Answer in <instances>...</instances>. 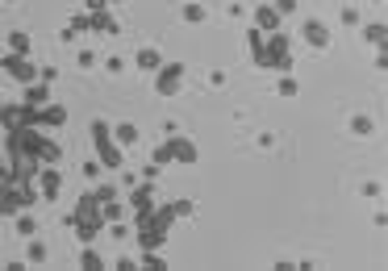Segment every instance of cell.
<instances>
[{
	"label": "cell",
	"instance_id": "7c38bea8",
	"mask_svg": "<svg viewBox=\"0 0 388 271\" xmlns=\"http://www.w3.org/2000/svg\"><path fill=\"white\" fill-rule=\"evenodd\" d=\"M21 104H29V109H46V104H50V84H46V79L25 84V100H21Z\"/></svg>",
	"mask_w": 388,
	"mask_h": 271
},
{
	"label": "cell",
	"instance_id": "603a6c76",
	"mask_svg": "<svg viewBox=\"0 0 388 271\" xmlns=\"http://www.w3.org/2000/svg\"><path fill=\"white\" fill-rule=\"evenodd\" d=\"M150 163H159V167H167V163H176V155H171V146H167V142H159V146H155V155H150Z\"/></svg>",
	"mask_w": 388,
	"mask_h": 271
},
{
	"label": "cell",
	"instance_id": "5b68a950",
	"mask_svg": "<svg viewBox=\"0 0 388 271\" xmlns=\"http://www.w3.org/2000/svg\"><path fill=\"white\" fill-rule=\"evenodd\" d=\"M184 75H188L184 63H163V67L155 71V92H159V96H176V92L184 88Z\"/></svg>",
	"mask_w": 388,
	"mask_h": 271
},
{
	"label": "cell",
	"instance_id": "9c48e42d",
	"mask_svg": "<svg viewBox=\"0 0 388 271\" xmlns=\"http://www.w3.org/2000/svg\"><path fill=\"white\" fill-rule=\"evenodd\" d=\"M167 146H171V155H176V163H196V159H201V150H196V142H188L184 134H171V138H167Z\"/></svg>",
	"mask_w": 388,
	"mask_h": 271
},
{
	"label": "cell",
	"instance_id": "8992f818",
	"mask_svg": "<svg viewBox=\"0 0 388 271\" xmlns=\"http://www.w3.org/2000/svg\"><path fill=\"white\" fill-rule=\"evenodd\" d=\"M96 217H104V205H100V196H96V192H84V196L75 201V209H71L63 222L75 230V222H96Z\"/></svg>",
	"mask_w": 388,
	"mask_h": 271
},
{
	"label": "cell",
	"instance_id": "4dcf8cb0",
	"mask_svg": "<svg viewBox=\"0 0 388 271\" xmlns=\"http://www.w3.org/2000/svg\"><path fill=\"white\" fill-rule=\"evenodd\" d=\"M343 25H359V8L347 4V8H343Z\"/></svg>",
	"mask_w": 388,
	"mask_h": 271
},
{
	"label": "cell",
	"instance_id": "ffe728a7",
	"mask_svg": "<svg viewBox=\"0 0 388 271\" xmlns=\"http://www.w3.org/2000/svg\"><path fill=\"white\" fill-rule=\"evenodd\" d=\"M8 50H13V54H29V33L13 29V33H8Z\"/></svg>",
	"mask_w": 388,
	"mask_h": 271
},
{
	"label": "cell",
	"instance_id": "4316f807",
	"mask_svg": "<svg viewBox=\"0 0 388 271\" xmlns=\"http://www.w3.org/2000/svg\"><path fill=\"white\" fill-rule=\"evenodd\" d=\"M351 130H355V134H364V138H368V134H372V121H368V117H351Z\"/></svg>",
	"mask_w": 388,
	"mask_h": 271
},
{
	"label": "cell",
	"instance_id": "d4e9b609",
	"mask_svg": "<svg viewBox=\"0 0 388 271\" xmlns=\"http://www.w3.org/2000/svg\"><path fill=\"white\" fill-rule=\"evenodd\" d=\"M184 17H188V21H196V25H201V21H205V8H201V4H184Z\"/></svg>",
	"mask_w": 388,
	"mask_h": 271
},
{
	"label": "cell",
	"instance_id": "30bf717a",
	"mask_svg": "<svg viewBox=\"0 0 388 271\" xmlns=\"http://www.w3.org/2000/svg\"><path fill=\"white\" fill-rule=\"evenodd\" d=\"M38 188H42V201H59V192H63V176H59V167H42Z\"/></svg>",
	"mask_w": 388,
	"mask_h": 271
},
{
	"label": "cell",
	"instance_id": "83f0119b",
	"mask_svg": "<svg viewBox=\"0 0 388 271\" xmlns=\"http://www.w3.org/2000/svg\"><path fill=\"white\" fill-rule=\"evenodd\" d=\"M29 259H33V263H42V259H46V247H42L38 238H29Z\"/></svg>",
	"mask_w": 388,
	"mask_h": 271
},
{
	"label": "cell",
	"instance_id": "6da1fadb",
	"mask_svg": "<svg viewBox=\"0 0 388 271\" xmlns=\"http://www.w3.org/2000/svg\"><path fill=\"white\" fill-rule=\"evenodd\" d=\"M4 142H17V150H21L25 159H33V163H59V159H63L59 142H50L38 125H17V130H4Z\"/></svg>",
	"mask_w": 388,
	"mask_h": 271
},
{
	"label": "cell",
	"instance_id": "4fadbf2b",
	"mask_svg": "<svg viewBox=\"0 0 388 271\" xmlns=\"http://www.w3.org/2000/svg\"><path fill=\"white\" fill-rule=\"evenodd\" d=\"M88 29H92V33H109V38L121 33V25L109 17V8H104V13H88Z\"/></svg>",
	"mask_w": 388,
	"mask_h": 271
},
{
	"label": "cell",
	"instance_id": "44dd1931",
	"mask_svg": "<svg viewBox=\"0 0 388 271\" xmlns=\"http://www.w3.org/2000/svg\"><path fill=\"white\" fill-rule=\"evenodd\" d=\"M263 38H267L263 29H247V46H251V59H255V63H259V54H263Z\"/></svg>",
	"mask_w": 388,
	"mask_h": 271
},
{
	"label": "cell",
	"instance_id": "d6a6232c",
	"mask_svg": "<svg viewBox=\"0 0 388 271\" xmlns=\"http://www.w3.org/2000/svg\"><path fill=\"white\" fill-rule=\"evenodd\" d=\"M293 8H297V0H276V13H280V17H288Z\"/></svg>",
	"mask_w": 388,
	"mask_h": 271
},
{
	"label": "cell",
	"instance_id": "7402d4cb",
	"mask_svg": "<svg viewBox=\"0 0 388 271\" xmlns=\"http://www.w3.org/2000/svg\"><path fill=\"white\" fill-rule=\"evenodd\" d=\"M142 271H163L167 263H163V255L159 251H142V263H138Z\"/></svg>",
	"mask_w": 388,
	"mask_h": 271
},
{
	"label": "cell",
	"instance_id": "cb8c5ba5",
	"mask_svg": "<svg viewBox=\"0 0 388 271\" xmlns=\"http://www.w3.org/2000/svg\"><path fill=\"white\" fill-rule=\"evenodd\" d=\"M17 234H21V238H33V234H38V222H33V217H21V222H17Z\"/></svg>",
	"mask_w": 388,
	"mask_h": 271
},
{
	"label": "cell",
	"instance_id": "e575fe53",
	"mask_svg": "<svg viewBox=\"0 0 388 271\" xmlns=\"http://www.w3.org/2000/svg\"><path fill=\"white\" fill-rule=\"evenodd\" d=\"M113 4H121V0H113Z\"/></svg>",
	"mask_w": 388,
	"mask_h": 271
},
{
	"label": "cell",
	"instance_id": "f1b7e54d",
	"mask_svg": "<svg viewBox=\"0 0 388 271\" xmlns=\"http://www.w3.org/2000/svg\"><path fill=\"white\" fill-rule=\"evenodd\" d=\"M96 196H100V205H104V201H117V188H113V184H100Z\"/></svg>",
	"mask_w": 388,
	"mask_h": 271
},
{
	"label": "cell",
	"instance_id": "ba28073f",
	"mask_svg": "<svg viewBox=\"0 0 388 271\" xmlns=\"http://www.w3.org/2000/svg\"><path fill=\"white\" fill-rule=\"evenodd\" d=\"M301 38H305V46H313V50H330V29H326L322 21H305V25H301Z\"/></svg>",
	"mask_w": 388,
	"mask_h": 271
},
{
	"label": "cell",
	"instance_id": "484cf974",
	"mask_svg": "<svg viewBox=\"0 0 388 271\" xmlns=\"http://www.w3.org/2000/svg\"><path fill=\"white\" fill-rule=\"evenodd\" d=\"M297 92H301V88H297V79H293V75H284V79H280V96H297Z\"/></svg>",
	"mask_w": 388,
	"mask_h": 271
},
{
	"label": "cell",
	"instance_id": "9a60e30c",
	"mask_svg": "<svg viewBox=\"0 0 388 271\" xmlns=\"http://www.w3.org/2000/svg\"><path fill=\"white\" fill-rule=\"evenodd\" d=\"M109 217H96V222H75V238L79 242H96V234H104Z\"/></svg>",
	"mask_w": 388,
	"mask_h": 271
},
{
	"label": "cell",
	"instance_id": "7a4b0ae2",
	"mask_svg": "<svg viewBox=\"0 0 388 271\" xmlns=\"http://www.w3.org/2000/svg\"><path fill=\"white\" fill-rule=\"evenodd\" d=\"M255 67H263V71H280V75H288L297 63H293V54H288V33H267L263 38V54H259V63Z\"/></svg>",
	"mask_w": 388,
	"mask_h": 271
},
{
	"label": "cell",
	"instance_id": "e0dca14e",
	"mask_svg": "<svg viewBox=\"0 0 388 271\" xmlns=\"http://www.w3.org/2000/svg\"><path fill=\"white\" fill-rule=\"evenodd\" d=\"M21 125V104H4L0 109V130H17Z\"/></svg>",
	"mask_w": 388,
	"mask_h": 271
},
{
	"label": "cell",
	"instance_id": "ac0fdd59",
	"mask_svg": "<svg viewBox=\"0 0 388 271\" xmlns=\"http://www.w3.org/2000/svg\"><path fill=\"white\" fill-rule=\"evenodd\" d=\"M113 138H117L121 146H134V142H138V125H130V121H121V125H113Z\"/></svg>",
	"mask_w": 388,
	"mask_h": 271
},
{
	"label": "cell",
	"instance_id": "52a82bcc",
	"mask_svg": "<svg viewBox=\"0 0 388 271\" xmlns=\"http://www.w3.org/2000/svg\"><path fill=\"white\" fill-rule=\"evenodd\" d=\"M130 205H134V222L146 217V213L155 209V184H134V188H130Z\"/></svg>",
	"mask_w": 388,
	"mask_h": 271
},
{
	"label": "cell",
	"instance_id": "3957f363",
	"mask_svg": "<svg viewBox=\"0 0 388 271\" xmlns=\"http://www.w3.org/2000/svg\"><path fill=\"white\" fill-rule=\"evenodd\" d=\"M88 134H92V146H96V159L104 163V171H117V167H121V142L113 138V125L96 117V121L88 125Z\"/></svg>",
	"mask_w": 388,
	"mask_h": 271
},
{
	"label": "cell",
	"instance_id": "8fae6325",
	"mask_svg": "<svg viewBox=\"0 0 388 271\" xmlns=\"http://www.w3.org/2000/svg\"><path fill=\"white\" fill-rule=\"evenodd\" d=\"M255 29H263V33H276V29H280L276 4H255Z\"/></svg>",
	"mask_w": 388,
	"mask_h": 271
},
{
	"label": "cell",
	"instance_id": "2e32d148",
	"mask_svg": "<svg viewBox=\"0 0 388 271\" xmlns=\"http://www.w3.org/2000/svg\"><path fill=\"white\" fill-rule=\"evenodd\" d=\"M364 38H368V42H372L376 50H385V46H388V29H385V25H380V21H372V25H364Z\"/></svg>",
	"mask_w": 388,
	"mask_h": 271
},
{
	"label": "cell",
	"instance_id": "277c9868",
	"mask_svg": "<svg viewBox=\"0 0 388 271\" xmlns=\"http://www.w3.org/2000/svg\"><path fill=\"white\" fill-rule=\"evenodd\" d=\"M0 67H4V75L17 79V84H38V79H42V67H33L29 54H13V50H4V54H0Z\"/></svg>",
	"mask_w": 388,
	"mask_h": 271
},
{
	"label": "cell",
	"instance_id": "f546056e",
	"mask_svg": "<svg viewBox=\"0 0 388 271\" xmlns=\"http://www.w3.org/2000/svg\"><path fill=\"white\" fill-rule=\"evenodd\" d=\"M104 217H109V222H121V205H117V201H104Z\"/></svg>",
	"mask_w": 388,
	"mask_h": 271
},
{
	"label": "cell",
	"instance_id": "5bb4252c",
	"mask_svg": "<svg viewBox=\"0 0 388 271\" xmlns=\"http://www.w3.org/2000/svg\"><path fill=\"white\" fill-rule=\"evenodd\" d=\"M134 67H138V71H159V67H163V54H159L155 46H142V50L134 54Z\"/></svg>",
	"mask_w": 388,
	"mask_h": 271
},
{
	"label": "cell",
	"instance_id": "1f68e13d",
	"mask_svg": "<svg viewBox=\"0 0 388 271\" xmlns=\"http://www.w3.org/2000/svg\"><path fill=\"white\" fill-rule=\"evenodd\" d=\"M109 4H113V0H84V8H88V13H104Z\"/></svg>",
	"mask_w": 388,
	"mask_h": 271
},
{
	"label": "cell",
	"instance_id": "836d02e7",
	"mask_svg": "<svg viewBox=\"0 0 388 271\" xmlns=\"http://www.w3.org/2000/svg\"><path fill=\"white\" fill-rule=\"evenodd\" d=\"M368 4H385V0H368Z\"/></svg>",
	"mask_w": 388,
	"mask_h": 271
},
{
	"label": "cell",
	"instance_id": "d6986e66",
	"mask_svg": "<svg viewBox=\"0 0 388 271\" xmlns=\"http://www.w3.org/2000/svg\"><path fill=\"white\" fill-rule=\"evenodd\" d=\"M79 263H84V271H104V263H100V255L92 251V242H84V255H79Z\"/></svg>",
	"mask_w": 388,
	"mask_h": 271
}]
</instances>
